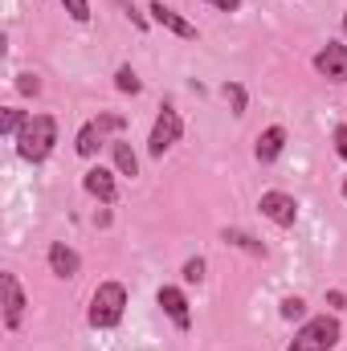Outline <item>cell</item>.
Returning <instances> with one entry per match:
<instances>
[{
  "mask_svg": "<svg viewBox=\"0 0 347 351\" xmlns=\"http://www.w3.org/2000/svg\"><path fill=\"white\" fill-rule=\"evenodd\" d=\"M0 306H4V327L16 331L21 319H25V306H29L21 282H16V274H0Z\"/></svg>",
  "mask_w": 347,
  "mask_h": 351,
  "instance_id": "obj_6",
  "label": "cell"
},
{
  "mask_svg": "<svg viewBox=\"0 0 347 351\" xmlns=\"http://www.w3.org/2000/svg\"><path fill=\"white\" fill-rule=\"evenodd\" d=\"M286 351H315V348H307L302 339H294V343H290V348H286Z\"/></svg>",
  "mask_w": 347,
  "mask_h": 351,
  "instance_id": "obj_26",
  "label": "cell"
},
{
  "mask_svg": "<svg viewBox=\"0 0 347 351\" xmlns=\"http://www.w3.org/2000/svg\"><path fill=\"white\" fill-rule=\"evenodd\" d=\"M25 123H29V114H25V110H16V106H4V110H0V131H4L8 139H16Z\"/></svg>",
  "mask_w": 347,
  "mask_h": 351,
  "instance_id": "obj_16",
  "label": "cell"
},
{
  "mask_svg": "<svg viewBox=\"0 0 347 351\" xmlns=\"http://www.w3.org/2000/svg\"><path fill=\"white\" fill-rule=\"evenodd\" d=\"M102 143H106V135L98 131V123H86V127L78 131V143H74V152H78L82 160H90V156H94V152H98Z\"/></svg>",
  "mask_w": 347,
  "mask_h": 351,
  "instance_id": "obj_14",
  "label": "cell"
},
{
  "mask_svg": "<svg viewBox=\"0 0 347 351\" xmlns=\"http://www.w3.org/2000/svg\"><path fill=\"white\" fill-rule=\"evenodd\" d=\"M184 282H188V286H200V282H204V258L184 262Z\"/></svg>",
  "mask_w": 347,
  "mask_h": 351,
  "instance_id": "obj_18",
  "label": "cell"
},
{
  "mask_svg": "<svg viewBox=\"0 0 347 351\" xmlns=\"http://www.w3.org/2000/svg\"><path fill=\"white\" fill-rule=\"evenodd\" d=\"M344 196H347V184H344Z\"/></svg>",
  "mask_w": 347,
  "mask_h": 351,
  "instance_id": "obj_28",
  "label": "cell"
},
{
  "mask_svg": "<svg viewBox=\"0 0 347 351\" xmlns=\"http://www.w3.org/2000/svg\"><path fill=\"white\" fill-rule=\"evenodd\" d=\"M94 123H98V131H102V135H115V131H123V114H98Z\"/></svg>",
  "mask_w": 347,
  "mask_h": 351,
  "instance_id": "obj_22",
  "label": "cell"
},
{
  "mask_svg": "<svg viewBox=\"0 0 347 351\" xmlns=\"http://www.w3.org/2000/svg\"><path fill=\"white\" fill-rule=\"evenodd\" d=\"M225 241H229V245H237V250H246V254H254V258H265V245H261L258 237L241 233V229H225Z\"/></svg>",
  "mask_w": 347,
  "mask_h": 351,
  "instance_id": "obj_15",
  "label": "cell"
},
{
  "mask_svg": "<svg viewBox=\"0 0 347 351\" xmlns=\"http://www.w3.org/2000/svg\"><path fill=\"white\" fill-rule=\"evenodd\" d=\"M344 37H347V12H344Z\"/></svg>",
  "mask_w": 347,
  "mask_h": 351,
  "instance_id": "obj_27",
  "label": "cell"
},
{
  "mask_svg": "<svg viewBox=\"0 0 347 351\" xmlns=\"http://www.w3.org/2000/svg\"><path fill=\"white\" fill-rule=\"evenodd\" d=\"M49 269L58 274V278H78V269H82V258L66 245V241H53L49 245Z\"/></svg>",
  "mask_w": 347,
  "mask_h": 351,
  "instance_id": "obj_11",
  "label": "cell"
},
{
  "mask_svg": "<svg viewBox=\"0 0 347 351\" xmlns=\"http://www.w3.org/2000/svg\"><path fill=\"white\" fill-rule=\"evenodd\" d=\"M315 70H319L327 82H347V45L327 41V45L315 53Z\"/></svg>",
  "mask_w": 347,
  "mask_h": 351,
  "instance_id": "obj_7",
  "label": "cell"
},
{
  "mask_svg": "<svg viewBox=\"0 0 347 351\" xmlns=\"http://www.w3.org/2000/svg\"><path fill=\"white\" fill-rule=\"evenodd\" d=\"M123 311H127V286H123V282H102V286L90 294L86 319H90V327L106 331V327H119Z\"/></svg>",
  "mask_w": 347,
  "mask_h": 351,
  "instance_id": "obj_2",
  "label": "cell"
},
{
  "mask_svg": "<svg viewBox=\"0 0 347 351\" xmlns=\"http://www.w3.org/2000/svg\"><path fill=\"white\" fill-rule=\"evenodd\" d=\"M156 302H160V311L172 319L180 331H188V327H192V311H188V298H184V290H180V286H160Z\"/></svg>",
  "mask_w": 347,
  "mask_h": 351,
  "instance_id": "obj_8",
  "label": "cell"
},
{
  "mask_svg": "<svg viewBox=\"0 0 347 351\" xmlns=\"http://www.w3.org/2000/svg\"><path fill=\"white\" fill-rule=\"evenodd\" d=\"M204 4H213V8H221V12H237V8H241V0H204Z\"/></svg>",
  "mask_w": 347,
  "mask_h": 351,
  "instance_id": "obj_25",
  "label": "cell"
},
{
  "mask_svg": "<svg viewBox=\"0 0 347 351\" xmlns=\"http://www.w3.org/2000/svg\"><path fill=\"white\" fill-rule=\"evenodd\" d=\"M180 135H184V119H180V110H176V106H164V110L156 114L152 135H147V152H152V160H164L176 143H180Z\"/></svg>",
  "mask_w": 347,
  "mask_h": 351,
  "instance_id": "obj_3",
  "label": "cell"
},
{
  "mask_svg": "<svg viewBox=\"0 0 347 351\" xmlns=\"http://www.w3.org/2000/svg\"><path fill=\"white\" fill-rule=\"evenodd\" d=\"M62 4H66V12H70L78 25H86L90 21V0H62Z\"/></svg>",
  "mask_w": 347,
  "mask_h": 351,
  "instance_id": "obj_21",
  "label": "cell"
},
{
  "mask_svg": "<svg viewBox=\"0 0 347 351\" xmlns=\"http://www.w3.org/2000/svg\"><path fill=\"white\" fill-rule=\"evenodd\" d=\"M258 208H261V217L265 221H274L278 229H290L294 221H298V200L290 196V192H261V200H258Z\"/></svg>",
  "mask_w": 347,
  "mask_h": 351,
  "instance_id": "obj_5",
  "label": "cell"
},
{
  "mask_svg": "<svg viewBox=\"0 0 347 351\" xmlns=\"http://www.w3.org/2000/svg\"><path fill=\"white\" fill-rule=\"evenodd\" d=\"M82 188H86L94 200H102V204H115V200H119L115 172H106V168H90V172L82 176Z\"/></svg>",
  "mask_w": 347,
  "mask_h": 351,
  "instance_id": "obj_10",
  "label": "cell"
},
{
  "mask_svg": "<svg viewBox=\"0 0 347 351\" xmlns=\"http://www.w3.org/2000/svg\"><path fill=\"white\" fill-rule=\"evenodd\" d=\"M225 98H229L233 114H246V90L237 86V82H229V86H225Z\"/></svg>",
  "mask_w": 347,
  "mask_h": 351,
  "instance_id": "obj_20",
  "label": "cell"
},
{
  "mask_svg": "<svg viewBox=\"0 0 347 351\" xmlns=\"http://www.w3.org/2000/svg\"><path fill=\"white\" fill-rule=\"evenodd\" d=\"M339 319H331V315H319V319H307L302 323V331H298V339L307 343V348H315V351H331V348H339Z\"/></svg>",
  "mask_w": 347,
  "mask_h": 351,
  "instance_id": "obj_4",
  "label": "cell"
},
{
  "mask_svg": "<svg viewBox=\"0 0 347 351\" xmlns=\"http://www.w3.org/2000/svg\"><path fill=\"white\" fill-rule=\"evenodd\" d=\"M335 152L347 160V123H344V127H335Z\"/></svg>",
  "mask_w": 347,
  "mask_h": 351,
  "instance_id": "obj_24",
  "label": "cell"
},
{
  "mask_svg": "<svg viewBox=\"0 0 347 351\" xmlns=\"http://www.w3.org/2000/svg\"><path fill=\"white\" fill-rule=\"evenodd\" d=\"M16 90H21V94H41L37 74H16Z\"/></svg>",
  "mask_w": 347,
  "mask_h": 351,
  "instance_id": "obj_23",
  "label": "cell"
},
{
  "mask_svg": "<svg viewBox=\"0 0 347 351\" xmlns=\"http://www.w3.org/2000/svg\"><path fill=\"white\" fill-rule=\"evenodd\" d=\"M58 143V119L53 114H29V123L16 135V156L25 164H45Z\"/></svg>",
  "mask_w": 347,
  "mask_h": 351,
  "instance_id": "obj_1",
  "label": "cell"
},
{
  "mask_svg": "<svg viewBox=\"0 0 347 351\" xmlns=\"http://www.w3.org/2000/svg\"><path fill=\"white\" fill-rule=\"evenodd\" d=\"M302 315H307V302H302L298 294L282 298V319H302Z\"/></svg>",
  "mask_w": 347,
  "mask_h": 351,
  "instance_id": "obj_19",
  "label": "cell"
},
{
  "mask_svg": "<svg viewBox=\"0 0 347 351\" xmlns=\"http://www.w3.org/2000/svg\"><path fill=\"white\" fill-rule=\"evenodd\" d=\"M115 86L123 90V94H139L143 82H139V74L131 70V66H119V74H115Z\"/></svg>",
  "mask_w": 347,
  "mask_h": 351,
  "instance_id": "obj_17",
  "label": "cell"
},
{
  "mask_svg": "<svg viewBox=\"0 0 347 351\" xmlns=\"http://www.w3.org/2000/svg\"><path fill=\"white\" fill-rule=\"evenodd\" d=\"M147 12H152V21H156V25H164V29L176 33V37H184V41H192V37H196V25H192V21H184V16H180L176 8H168L164 0H152V8H147Z\"/></svg>",
  "mask_w": 347,
  "mask_h": 351,
  "instance_id": "obj_9",
  "label": "cell"
},
{
  "mask_svg": "<svg viewBox=\"0 0 347 351\" xmlns=\"http://www.w3.org/2000/svg\"><path fill=\"white\" fill-rule=\"evenodd\" d=\"M110 156H115L119 176H139V160H135V152H131L127 139H115V143H110Z\"/></svg>",
  "mask_w": 347,
  "mask_h": 351,
  "instance_id": "obj_13",
  "label": "cell"
},
{
  "mask_svg": "<svg viewBox=\"0 0 347 351\" xmlns=\"http://www.w3.org/2000/svg\"><path fill=\"white\" fill-rule=\"evenodd\" d=\"M282 147H286V131L282 127H265L258 135V143H254V156H258V164H274L282 156Z\"/></svg>",
  "mask_w": 347,
  "mask_h": 351,
  "instance_id": "obj_12",
  "label": "cell"
}]
</instances>
